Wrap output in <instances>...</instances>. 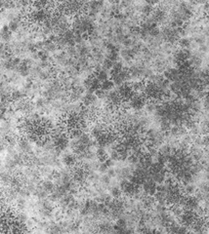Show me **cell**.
Here are the masks:
<instances>
[{
  "label": "cell",
  "instance_id": "1",
  "mask_svg": "<svg viewBox=\"0 0 209 234\" xmlns=\"http://www.w3.org/2000/svg\"><path fill=\"white\" fill-rule=\"evenodd\" d=\"M197 190H198V188L197 187V185H194L193 182L186 183V185H184V186L182 187V191H183V194L184 195H187V196H191V195L197 194Z\"/></svg>",
  "mask_w": 209,
  "mask_h": 234
},
{
  "label": "cell",
  "instance_id": "2",
  "mask_svg": "<svg viewBox=\"0 0 209 234\" xmlns=\"http://www.w3.org/2000/svg\"><path fill=\"white\" fill-rule=\"evenodd\" d=\"M40 185H41L42 188L48 193L54 192L55 191V188H56L55 183L50 179H46V180H43V182H40Z\"/></svg>",
  "mask_w": 209,
  "mask_h": 234
},
{
  "label": "cell",
  "instance_id": "3",
  "mask_svg": "<svg viewBox=\"0 0 209 234\" xmlns=\"http://www.w3.org/2000/svg\"><path fill=\"white\" fill-rule=\"evenodd\" d=\"M110 194L113 196V198H121L123 195V191L122 189L120 188L119 185H114V186H110Z\"/></svg>",
  "mask_w": 209,
  "mask_h": 234
},
{
  "label": "cell",
  "instance_id": "4",
  "mask_svg": "<svg viewBox=\"0 0 209 234\" xmlns=\"http://www.w3.org/2000/svg\"><path fill=\"white\" fill-rule=\"evenodd\" d=\"M191 44V40L189 37H182L179 42H178V46L182 50H190Z\"/></svg>",
  "mask_w": 209,
  "mask_h": 234
},
{
  "label": "cell",
  "instance_id": "5",
  "mask_svg": "<svg viewBox=\"0 0 209 234\" xmlns=\"http://www.w3.org/2000/svg\"><path fill=\"white\" fill-rule=\"evenodd\" d=\"M12 36V31H10L8 26H3L2 31H1V38H2V42H6L7 43L10 39H11Z\"/></svg>",
  "mask_w": 209,
  "mask_h": 234
},
{
  "label": "cell",
  "instance_id": "6",
  "mask_svg": "<svg viewBox=\"0 0 209 234\" xmlns=\"http://www.w3.org/2000/svg\"><path fill=\"white\" fill-rule=\"evenodd\" d=\"M114 84H113V82L112 81V79H107L106 80V81H104L101 83V89H103L104 91H106V92H110V91H112V90L114 89Z\"/></svg>",
  "mask_w": 209,
  "mask_h": 234
},
{
  "label": "cell",
  "instance_id": "7",
  "mask_svg": "<svg viewBox=\"0 0 209 234\" xmlns=\"http://www.w3.org/2000/svg\"><path fill=\"white\" fill-rule=\"evenodd\" d=\"M113 62H112L109 59H104V61L102 63V68L104 70H106V71H110L113 66Z\"/></svg>",
  "mask_w": 209,
  "mask_h": 234
},
{
  "label": "cell",
  "instance_id": "8",
  "mask_svg": "<svg viewBox=\"0 0 209 234\" xmlns=\"http://www.w3.org/2000/svg\"><path fill=\"white\" fill-rule=\"evenodd\" d=\"M100 182L107 187L110 185V182H112V178L107 176V174H103V175L100 177Z\"/></svg>",
  "mask_w": 209,
  "mask_h": 234
},
{
  "label": "cell",
  "instance_id": "9",
  "mask_svg": "<svg viewBox=\"0 0 209 234\" xmlns=\"http://www.w3.org/2000/svg\"><path fill=\"white\" fill-rule=\"evenodd\" d=\"M38 55H39L40 62H49L50 55H49V52H47L46 50H43V51L38 52Z\"/></svg>",
  "mask_w": 209,
  "mask_h": 234
},
{
  "label": "cell",
  "instance_id": "10",
  "mask_svg": "<svg viewBox=\"0 0 209 234\" xmlns=\"http://www.w3.org/2000/svg\"><path fill=\"white\" fill-rule=\"evenodd\" d=\"M38 78L39 80H41V81H47V80H49L50 78H52V76L50 75L48 70H42V71L40 72Z\"/></svg>",
  "mask_w": 209,
  "mask_h": 234
},
{
  "label": "cell",
  "instance_id": "11",
  "mask_svg": "<svg viewBox=\"0 0 209 234\" xmlns=\"http://www.w3.org/2000/svg\"><path fill=\"white\" fill-rule=\"evenodd\" d=\"M19 23L18 22H15V21H10L9 25H8V28L12 32H15L19 29Z\"/></svg>",
  "mask_w": 209,
  "mask_h": 234
},
{
  "label": "cell",
  "instance_id": "12",
  "mask_svg": "<svg viewBox=\"0 0 209 234\" xmlns=\"http://www.w3.org/2000/svg\"><path fill=\"white\" fill-rule=\"evenodd\" d=\"M197 51L201 53V54H207V53H209V47L206 45V43L205 44H202V45H200L198 46V48H197Z\"/></svg>",
  "mask_w": 209,
  "mask_h": 234
},
{
  "label": "cell",
  "instance_id": "13",
  "mask_svg": "<svg viewBox=\"0 0 209 234\" xmlns=\"http://www.w3.org/2000/svg\"><path fill=\"white\" fill-rule=\"evenodd\" d=\"M107 170H109V167L104 162H101L100 163V166H99V169H98V171H99L101 174H107Z\"/></svg>",
  "mask_w": 209,
  "mask_h": 234
},
{
  "label": "cell",
  "instance_id": "14",
  "mask_svg": "<svg viewBox=\"0 0 209 234\" xmlns=\"http://www.w3.org/2000/svg\"><path fill=\"white\" fill-rule=\"evenodd\" d=\"M107 175L109 177H110L112 179L115 178L116 175H117V174H116V169H114L113 167H112V168H109V170H107Z\"/></svg>",
  "mask_w": 209,
  "mask_h": 234
},
{
  "label": "cell",
  "instance_id": "15",
  "mask_svg": "<svg viewBox=\"0 0 209 234\" xmlns=\"http://www.w3.org/2000/svg\"><path fill=\"white\" fill-rule=\"evenodd\" d=\"M206 45L209 47V39H207V40H206Z\"/></svg>",
  "mask_w": 209,
  "mask_h": 234
}]
</instances>
